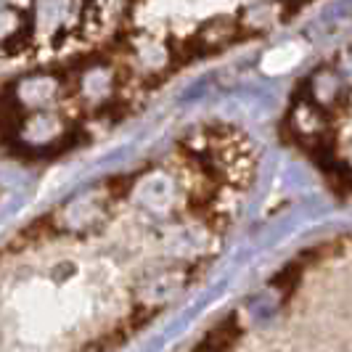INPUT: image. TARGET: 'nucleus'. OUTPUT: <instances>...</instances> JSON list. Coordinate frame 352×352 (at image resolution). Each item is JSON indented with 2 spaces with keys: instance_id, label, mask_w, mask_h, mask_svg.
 Wrapping results in <instances>:
<instances>
[{
  "instance_id": "2",
  "label": "nucleus",
  "mask_w": 352,
  "mask_h": 352,
  "mask_svg": "<svg viewBox=\"0 0 352 352\" xmlns=\"http://www.w3.org/2000/svg\"><path fill=\"white\" fill-rule=\"evenodd\" d=\"M239 336H241V326H239L236 316H230L223 323H217L210 334L199 342L194 352H228L239 342Z\"/></svg>"
},
{
  "instance_id": "3",
  "label": "nucleus",
  "mask_w": 352,
  "mask_h": 352,
  "mask_svg": "<svg viewBox=\"0 0 352 352\" xmlns=\"http://www.w3.org/2000/svg\"><path fill=\"white\" fill-rule=\"evenodd\" d=\"M300 278H302V260H297V263L286 265L281 273H276V278H273L270 283H273L278 292H283V297H286L289 292H294V289H297Z\"/></svg>"
},
{
  "instance_id": "5",
  "label": "nucleus",
  "mask_w": 352,
  "mask_h": 352,
  "mask_svg": "<svg viewBox=\"0 0 352 352\" xmlns=\"http://www.w3.org/2000/svg\"><path fill=\"white\" fill-rule=\"evenodd\" d=\"M313 0H283V14L281 19H289L292 14H300L305 6H310Z\"/></svg>"
},
{
  "instance_id": "1",
  "label": "nucleus",
  "mask_w": 352,
  "mask_h": 352,
  "mask_svg": "<svg viewBox=\"0 0 352 352\" xmlns=\"http://www.w3.org/2000/svg\"><path fill=\"white\" fill-rule=\"evenodd\" d=\"M196 40L201 45L204 56L207 53H217L223 48H228L230 43L239 40V24L233 19H214L210 24H204L199 32H196Z\"/></svg>"
},
{
  "instance_id": "4",
  "label": "nucleus",
  "mask_w": 352,
  "mask_h": 352,
  "mask_svg": "<svg viewBox=\"0 0 352 352\" xmlns=\"http://www.w3.org/2000/svg\"><path fill=\"white\" fill-rule=\"evenodd\" d=\"M130 186H133V177H124V175H114L109 180V188L114 191V196H124L130 191Z\"/></svg>"
}]
</instances>
